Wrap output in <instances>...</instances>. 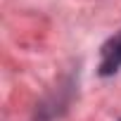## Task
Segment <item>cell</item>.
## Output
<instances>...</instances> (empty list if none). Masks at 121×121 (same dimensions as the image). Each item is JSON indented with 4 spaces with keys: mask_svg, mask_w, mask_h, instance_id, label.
Masks as SVG:
<instances>
[{
    "mask_svg": "<svg viewBox=\"0 0 121 121\" xmlns=\"http://www.w3.org/2000/svg\"><path fill=\"white\" fill-rule=\"evenodd\" d=\"M71 88L74 83L67 81L64 86H59L57 93H50L36 109V121H55L57 116H62L67 109H69V102H71Z\"/></svg>",
    "mask_w": 121,
    "mask_h": 121,
    "instance_id": "1",
    "label": "cell"
},
{
    "mask_svg": "<svg viewBox=\"0 0 121 121\" xmlns=\"http://www.w3.org/2000/svg\"><path fill=\"white\" fill-rule=\"evenodd\" d=\"M121 71V29L112 33L102 48H100V62H97V74L102 78L116 76Z\"/></svg>",
    "mask_w": 121,
    "mask_h": 121,
    "instance_id": "2",
    "label": "cell"
}]
</instances>
